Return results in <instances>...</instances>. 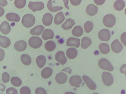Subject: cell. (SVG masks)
<instances>
[{"label":"cell","instance_id":"cell-27","mask_svg":"<svg viewBox=\"0 0 126 94\" xmlns=\"http://www.w3.org/2000/svg\"><path fill=\"white\" fill-rule=\"evenodd\" d=\"M92 43V41L91 39L85 36L81 39V47L82 48L86 49L90 46Z\"/></svg>","mask_w":126,"mask_h":94},{"label":"cell","instance_id":"cell-32","mask_svg":"<svg viewBox=\"0 0 126 94\" xmlns=\"http://www.w3.org/2000/svg\"><path fill=\"white\" fill-rule=\"evenodd\" d=\"M22 63L24 65L28 66L31 63V59L30 57L28 55L24 54L20 57Z\"/></svg>","mask_w":126,"mask_h":94},{"label":"cell","instance_id":"cell-42","mask_svg":"<svg viewBox=\"0 0 126 94\" xmlns=\"http://www.w3.org/2000/svg\"><path fill=\"white\" fill-rule=\"evenodd\" d=\"M70 1L71 4L74 6H77L79 5L81 3V0H70Z\"/></svg>","mask_w":126,"mask_h":94},{"label":"cell","instance_id":"cell-20","mask_svg":"<svg viewBox=\"0 0 126 94\" xmlns=\"http://www.w3.org/2000/svg\"><path fill=\"white\" fill-rule=\"evenodd\" d=\"M78 51L74 47H70L67 50L66 54L67 57L69 59H73L75 58L78 55Z\"/></svg>","mask_w":126,"mask_h":94},{"label":"cell","instance_id":"cell-22","mask_svg":"<svg viewBox=\"0 0 126 94\" xmlns=\"http://www.w3.org/2000/svg\"><path fill=\"white\" fill-rule=\"evenodd\" d=\"M5 17L7 20L10 21L18 22L20 20L19 16L16 13L13 12H10L7 13Z\"/></svg>","mask_w":126,"mask_h":94},{"label":"cell","instance_id":"cell-35","mask_svg":"<svg viewBox=\"0 0 126 94\" xmlns=\"http://www.w3.org/2000/svg\"><path fill=\"white\" fill-rule=\"evenodd\" d=\"M94 25L92 22L87 21L84 24V27L85 32L87 33L90 32L93 29Z\"/></svg>","mask_w":126,"mask_h":94},{"label":"cell","instance_id":"cell-33","mask_svg":"<svg viewBox=\"0 0 126 94\" xmlns=\"http://www.w3.org/2000/svg\"><path fill=\"white\" fill-rule=\"evenodd\" d=\"M51 0H49L47 2V6L48 9L50 11L54 12H57L61 10L63 8V7L61 6L59 7L52 6Z\"/></svg>","mask_w":126,"mask_h":94},{"label":"cell","instance_id":"cell-28","mask_svg":"<svg viewBox=\"0 0 126 94\" xmlns=\"http://www.w3.org/2000/svg\"><path fill=\"white\" fill-rule=\"evenodd\" d=\"M99 49L101 53L103 54L108 53L110 51L109 45L106 43H102L99 45Z\"/></svg>","mask_w":126,"mask_h":94},{"label":"cell","instance_id":"cell-31","mask_svg":"<svg viewBox=\"0 0 126 94\" xmlns=\"http://www.w3.org/2000/svg\"><path fill=\"white\" fill-rule=\"evenodd\" d=\"M36 62L39 67L42 68L45 65L46 62V58L43 55L38 56L36 59Z\"/></svg>","mask_w":126,"mask_h":94},{"label":"cell","instance_id":"cell-34","mask_svg":"<svg viewBox=\"0 0 126 94\" xmlns=\"http://www.w3.org/2000/svg\"><path fill=\"white\" fill-rule=\"evenodd\" d=\"M11 82L12 84L14 86L16 87H19L22 84L21 80L19 78L14 77L11 79Z\"/></svg>","mask_w":126,"mask_h":94},{"label":"cell","instance_id":"cell-30","mask_svg":"<svg viewBox=\"0 0 126 94\" xmlns=\"http://www.w3.org/2000/svg\"><path fill=\"white\" fill-rule=\"evenodd\" d=\"M56 47L55 43L53 41L49 40L47 41L45 43V47L46 49L49 52L54 50Z\"/></svg>","mask_w":126,"mask_h":94},{"label":"cell","instance_id":"cell-23","mask_svg":"<svg viewBox=\"0 0 126 94\" xmlns=\"http://www.w3.org/2000/svg\"><path fill=\"white\" fill-rule=\"evenodd\" d=\"M11 44L10 39L7 37L0 35V46L6 48L9 47Z\"/></svg>","mask_w":126,"mask_h":94},{"label":"cell","instance_id":"cell-29","mask_svg":"<svg viewBox=\"0 0 126 94\" xmlns=\"http://www.w3.org/2000/svg\"><path fill=\"white\" fill-rule=\"evenodd\" d=\"M125 5V3L124 1L118 0L115 1L113 4V6L116 10L120 11L123 9Z\"/></svg>","mask_w":126,"mask_h":94},{"label":"cell","instance_id":"cell-7","mask_svg":"<svg viewBox=\"0 0 126 94\" xmlns=\"http://www.w3.org/2000/svg\"><path fill=\"white\" fill-rule=\"evenodd\" d=\"M98 36L101 40L107 41L110 38V31L107 29H104L100 30L98 34Z\"/></svg>","mask_w":126,"mask_h":94},{"label":"cell","instance_id":"cell-6","mask_svg":"<svg viewBox=\"0 0 126 94\" xmlns=\"http://www.w3.org/2000/svg\"><path fill=\"white\" fill-rule=\"evenodd\" d=\"M28 7L33 12L40 11L44 8V4L42 2L30 1Z\"/></svg>","mask_w":126,"mask_h":94},{"label":"cell","instance_id":"cell-44","mask_svg":"<svg viewBox=\"0 0 126 94\" xmlns=\"http://www.w3.org/2000/svg\"><path fill=\"white\" fill-rule=\"evenodd\" d=\"M94 2L98 5H101L105 2V0H94Z\"/></svg>","mask_w":126,"mask_h":94},{"label":"cell","instance_id":"cell-49","mask_svg":"<svg viewBox=\"0 0 126 94\" xmlns=\"http://www.w3.org/2000/svg\"><path fill=\"white\" fill-rule=\"evenodd\" d=\"M64 94H76L75 93L71 92H67L65 93Z\"/></svg>","mask_w":126,"mask_h":94},{"label":"cell","instance_id":"cell-16","mask_svg":"<svg viewBox=\"0 0 126 94\" xmlns=\"http://www.w3.org/2000/svg\"><path fill=\"white\" fill-rule=\"evenodd\" d=\"M98 8L92 4L88 5L87 7L86 11L87 14L91 16L95 15L97 13Z\"/></svg>","mask_w":126,"mask_h":94},{"label":"cell","instance_id":"cell-2","mask_svg":"<svg viewBox=\"0 0 126 94\" xmlns=\"http://www.w3.org/2000/svg\"><path fill=\"white\" fill-rule=\"evenodd\" d=\"M104 24L108 28L112 27L115 24L116 19L115 16L112 14H108L105 15L103 20Z\"/></svg>","mask_w":126,"mask_h":94},{"label":"cell","instance_id":"cell-9","mask_svg":"<svg viewBox=\"0 0 126 94\" xmlns=\"http://www.w3.org/2000/svg\"><path fill=\"white\" fill-rule=\"evenodd\" d=\"M111 47L113 52L118 53L122 50L123 46L118 39H116L112 42L111 44Z\"/></svg>","mask_w":126,"mask_h":94},{"label":"cell","instance_id":"cell-47","mask_svg":"<svg viewBox=\"0 0 126 94\" xmlns=\"http://www.w3.org/2000/svg\"><path fill=\"white\" fill-rule=\"evenodd\" d=\"M4 13V10L3 8L0 7V17L2 16Z\"/></svg>","mask_w":126,"mask_h":94},{"label":"cell","instance_id":"cell-13","mask_svg":"<svg viewBox=\"0 0 126 94\" xmlns=\"http://www.w3.org/2000/svg\"><path fill=\"white\" fill-rule=\"evenodd\" d=\"M14 47L17 51L19 52L24 50L27 47V44L25 41L23 40L18 41L14 44Z\"/></svg>","mask_w":126,"mask_h":94},{"label":"cell","instance_id":"cell-25","mask_svg":"<svg viewBox=\"0 0 126 94\" xmlns=\"http://www.w3.org/2000/svg\"><path fill=\"white\" fill-rule=\"evenodd\" d=\"M53 72L52 69L49 67H46L44 68L41 72V75L43 78L46 79L49 77Z\"/></svg>","mask_w":126,"mask_h":94},{"label":"cell","instance_id":"cell-17","mask_svg":"<svg viewBox=\"0 0 126 94\" xmlns=\"http://www.w3.org/2000/svg\"><path fill=\"white\" fill-rule=\"evenodd\" d=\"M53 16L49 13H47L43 16L42 18V22L45 25L48 26L50 25L53 20Z\"/></svg>","mask_w":126,"mask_h":94},{"label":"cell","instance_id":"cell-12","mask_svg":"<svg viewBox=\"0 0 126 94\" xmlns=\"http://www.w3.org/2000/svg\"><path fill=\"white\" fill-rule=\"evenodd\" d=\"M80 40L79 39L73 37H70L67 40L66 46L69 47L74 46L76 48H78L79 46Z\"/></svg>","mask_w":126,"mask_h":94},{"label":"cell","instance_id":"cell-18","mask_svg":"<svg viewBox=\"0 0 126 94\" xmlns=\"http://www.w3.org/2000/svg\"><path fill=\"white\" fill-rule=\"evenodd\" d=\"M75 24L74 20L69 18L66 19L65 22L61 25V26L64 30H67L71 29Z\"/></svg>","mask_w":126,"mask_h":94},{"label":"cell","instance_id":"cell-43","mask_svg":"<svg viewBox=\"0 0 126 94\" xmlns=\"http://www.w3.org/2000/svg\"><path fill=\"white\" fill-rule=\"evenodd\" d=\"M5 55L4 50L0 48V61H2Z\"/></svg>","mask_w":126,"mask_h":94},{"label":"cell","instance_id":"cell-50","mask_svg":"<svg viewBox=\"0 0 126 94\" xmlns=\"http://www.w3.org/2000/svg\"><path fill=\"white\" fill-rule=\"evenodd\" d=\"M92 94H99L98 93H93Z\"/></svg>","mask_w":126,"mask_h":94},{"label":"cell","instance_id":"cell-39","mask_svg":"<svg viewBox=\"0 0 126 94\" xmlns=\"http://www.w3.org/2000/svg\"><path fill=\"white\" fill-rule=\"evenodd\" d=\"M6 93V94H18L17 90L13 87H10L7 89Z\"/></svg>","mask_w":126,"mask_h":94},{"label":"cell","instance_id":"cell-46","mask_svg":"<svg viewBox=\"0 0 126 94\" xmlns=\"http://www.w3.org/2000/svg\"><path fill=\"white\" fill-rule=\"evenodd\" d=\"M5 86L2 83H0V91L3 92L5 90Z\"/></svg>","mask_w":126,"mask_h":94},{"label":"cell","instance_id":"cell-40","mask_svg":"<svg viewBox=\"0 0 126 94\" xmlns=\"http://www.w3.org/2000/svg\"><path fill=\"white\" fill-rule=\"evenodd\" d=\"M35 94H47L46 90L43 88L39 87L37 88L35 90Z\"/></svg>","mask_w":126,"mask_h":94},{"label":"cell","instance_id":"cell-19","mask_svg":"<svg viewBox=\"0 0 126 94\" xmlns=\"http://www.w3.org/2000/svg\"><path fill=\"white\" fill-rule=\"evenodd\" d=\"M44 29V27L41 25L36 26L31 30L30 34L32 35H39L41 34Z\"/></svg>","mask_w":126,"mask_h":94},{"label":"cell","instance_id":"cell-4","mask_svg":"<svg viewBox=\"0 0 126 94\" xmlns=\"http://www.w3.org/2000/svg\"><path fill=\"white\" fill-rule=\"evenodd\" d=\"M28 43L31 47L34 49H36L41 46L42 44V41L40 37L33 36L29 39Z\"/></svg>","mask_w":126,"mask_h":94},{"label":"cell","instance_id":"cell-41","mask_svg":"<svg viewBox=\"0 0 126 94\" xmlns=\"http://www.w3.org/2000/svg\"><path fill=\"white\" fill-rule=\"evenodd\" d=\"M126 32L123 33L121 36V42L125 46H126Z\"/></svg>","mask_w":126,"mask_h":94},{"label":"cell","instance_id":"cell-1","mask_svg":"<svg viewBox=\"0 0 126 94\" xmlns=\"http://www.w3.org/2000/svg\"><path fill=\"white\" fill-rule=\"evenodd\" d=\"M35 18L34 16L30 14H25L23 17L21 23L22 25L27 28H30L34 24Z\"/></svg>","mask_w":126,"mask_h":94},{"label":"cell","instance_id":"cell-26","mask_svg":"<svg viewBox=\"0 0 126 94\" xmlns=\"http://www.w3.org/2000/svg\"><path fill=\"white\" fill-rule=\"evenodd\" d=\"M83 33L82 28L79 25H77L74 27L72 32V35L76 37L80 36L83 34Z\"/></svg>","mask_w":126,"mask_h":94},{"label":"cell","instance_id":"cell-10","mask_svg":"<svg viewBox=\"0 0 126 94\" xmlns=\"http://www.w3.org/2000/svg\"><path fill=\"white\" fill-rule=\"evenodd\" d=\"M82 78L85 82L88 88L92 90H94L96 88V86L95 83L89 77L83 75Z\"/></svg>","mask_w":126,"mask_h":94},{"label":"cell","instance_id":"cell-38","mask_svg":"<svg viewBox=\"0 0 126 94\" xmlns=\"http://www.w3.org/2000/svg\"><path fill=\"white\" fill-rule=\"evenodd\" d=\"M2 82L4 83L8 82L10 79V76L9 74L6 72H4L2 73Z\"/></svg>","mask_w":126,"mask_h":94},{"label":"cell","instance_id":"cell-11","mask_svg":"<svg viewBox=\"0 0 126 94\" xmlns=\"http://www.w3.org/2000/svg\"><path fill=\"white\" fill-rule=\"evenodd\" d=\"M55 58L56 61L62 65L65 64L67 61L64 53L62 51H59L56 53Z\"/></svg>","mask_w":126,"mask_h":94},{"label":"cell","instance_id":"cell-45","mask_svg":"<svg viewBox=\"0 0 126 94\" xmlns=\"http://www.w3.org/2000/svg\"><path fill=\"white\" fill-rule=\"evenodd\" d=\"M7 2L6 0H0V6L4 7L7 5Z\"/></svg>","mask_w":126,"mask_h":94},{"label":"cell","instance_id":"cell-48","mask_svg":"<svg viewBox=\"0 0 126 94\" xmlns=\"http://www.w3.org/2000/svg\"><path fill=\"white\" fill-rule=\"evenodd\" d=\"M63 1L64 2V5L65 7L67 9H69V8L67 5L68 0H63Z\"/></svg>","mask_w":126,"mask_h":94},{"label":"cell","instance_id":"cell-8","mask_svg":"<svg viewBox=\"0 0 126 94\" xmlns=\"http://www.w3.org/2000/svg\"><path fill=\"white\" fill-rule=\"evenodd\" d=\"M82 82L81 77L79 75H73L70 78L69 82L72 86L78 88Z\"/></svg>","mask_w":126,"mask_h":94},{"label":"cell","instance_id":"cell-5","mask_svg":"<svg viewBox=\"0 0 126 94\" xmlns=\"http://www.w3.org/2000/svg\"><path fill=\"white\" fill-rule=\"evenodd\" d=\"M102 78L104 83L107 86L111 85L113 82V78L110 73L106 71L104 72L102 74Z\"/></svg>","mask_w":126,"mask_h":94},{"label":"cell","instance_id":"cell-3","mask_svg":"<svg viewBox=\"0 0 126 94\" xmlns=\"http://www.w3.org/2000/svg\"><path fill=\"white\" fill-rule=\"evenodd\" d=\"M98 65L101 69L112 71L114 70V68L110 62L107 59L103 58L100 59L98 62Z\"/></svg>","mask_w":126,"mask_h":94},{"label":"cell","instance_id":"cell-14","mask_svg":"<svg viewBox=\"0 0 126 94\" xmlns=\"http://www.w3.org/2000/svg\"><path fill=\"white\" fill-rule=\"evenodd\" d=\"M67 77L65 74L63 72H60L55 76L56 81L58 83L62 84L65 83L67 81Z\"/></svg>","mask_w":126,"mask_h":94},{"label":"cell","instance_id":"cell-21","mask_svg":"<svg viewBox=\"0 0 126 94\" xmlns=\"http://www.w3.org/2000/svg\"><path fill=\"white\" fill-rule=\"evenodd\" d=\"M54 36L53 31L49 29H45L43 32L42 35V38L44 40L49 39H52Z\"/></svg>","mask_w":126,"mask_h":94},{"label":"cell","instance_id":"cell-37","mask_svg":"<svg viewBox=\"0 0 126 94\" xmlns=\"http://www.w3.org/2000/svg\"><path fill=\"white\" fill-rule=\"evenodd\" d=\"M20 94H31V90L28 87L24 86L20 89Z\"/></svg>","mask_w":126,"mask_h":94},{"label":"cell","instance_id":"cell-36","mask_svg":"<svg viewBox=\"0 0 126 94\" xmlns=\"http://www.w3.org/2000/svg\"><path fill=\"white\" fill-rule=\"evenodd\" d=\"M25 0H16L14 1V5L18 9H21L24 7L26 4Z\"/></svg>","mask_w":126,"mask_h":94},{"label":"cell","instance_id":"cell-24","mask_svg":"<svg viewBox=\"0 0 126 94\" xmlns=\"http://www.w3.org/2000/svg\"><path fill=\"white\" fill-rule=\"evenodd\" d=\"M65 17L61 12L58 13L55 15L54 20V23L56 25L61 24L64 20Z\"/></svg>","mask_w":126,"mask_h":94},{"label":"cell","instance_id":"cell-15","mask_svg":"<svg viewBox=\"0 0 126 94\" xmlns=\"http://www.w3.org/2000/svg\"><path fill=\"white\" fill-rule=\"evenodd\" d=\"M11 27L9 23L7 21H4L0 25V31L3 34L7 35L10 31Z\"/></svg>","mask_w":126,"mask_h":94}]
</instances>
